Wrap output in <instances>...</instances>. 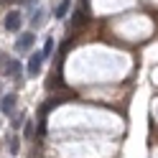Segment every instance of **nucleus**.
I'll use <instances>...</instances> for the list:
<instances>
[{
    "instance_id": "nucleus-7",
    "label": "nucleus",
    "mask_w": 158,
    "mask_h": 158,
    "mask_svg": "<svg viewBox=\"0 0 158 158\" xmlns=\"http://www.w3.org/2000/svg\"><path fill=\"white\" fill-rule=\"evenodd\" d=\"M41 54H44V59L54 54V38H46V44H44V51H41Z\"/></svg>"
},
{
    "instance_id": "nucleus-6",
    "label": "nucleus",
    "mask_w": 158,
    "mask_h": 158,
    "mask_svg": "<svg viewBox=\"0 0 158 158\" xmlns=\"http://www.w3.org/2000/svg\"><path fill=\"white\" fill-rule=\"evenodd\" d=\"M69 8H72V0H61V3L56 5V13H54V15H56V18H64V15L69 13Z\"/></svg>"
},
{
    "instance_id": "nucleus-1",
    "label": "nucleus",
    "mask_w": 158,
    "mask_h": 158,
    "mask_svg": "<svg viewBox=\"0 0 158 158\" xmlns=\"http://www.w3.org/2000/svg\"><path fill=\"white\" fill-rule=\"evenodd\" d=\"M21 23H23V18H21V13H18V10H13V13L5 15V31L15 33L18 28H21Z\"/></svg>"
},
{
    "instance_id": "nucleus-9",
    "label": "nucleus",
    "mask_w": 158,
    "mask_h": 158,
    "mask_svg": "<svg viewBox=\"0 0 158 158\" xmlns=\"http://www.w3.org/2000/svg\"><path fill=\"white\" fill-rule=\"evenodd\" d=\"M41 15H44V10H36V13H33V18H31V23H33V26H41V21H44Z\"/></svg>"
},
{
    "instance_id": "nucleus-8",
    "label": "nucleus",
    "mask_w": 158,
    "mask_h": 158,
    "mask_svg": "<svg viewBox=\"0 0 158 158\" xmlns=\"http://www.w3.org/2000/svg\"><path fill=\"white\" fill-rule=\"evenodd\" d=\"M18 148H21V140H18V135H13V138H10V143H8V151L15 156V153H18Z\"/></svg>"
},
{
    "instance_id": "nucleus-5",
    "label": "nucleus",
    "mask_w": 158,
    "mask_h": 158,
    "mask_svg": "<svg viewBox=\"0 0 158 158\" xmlns=\"http://www.w3.org/2000/svg\"><path fill=\"white\" fill-rule=\"evenodd\" d=\"M13 105H15V97H13V94H5V97H3V105H0V110L10 115V112H13Z\"/></svg>"
},
{
    "instance_id": "nucleus-4",
    "label": "nucleus",
    "mask_w": 158,
    "mask_h": 158,
    "mask_svg": "<svg viewBox=\"0 0 158 158\" xmlns=\"http://www.w3.org/2000/svg\"><path fill=\"white\" fill-rule=\"evenodd\" d=\"M5 74H8V77H13V79H18V77H21V64H18V61H8Z\"/></svg>"
},
{
    "instance_id": "nucleus-2",
    "label": "nucleus",
    "mask_w": 158,
    "mask_h": 158,
    "mask_svg": "<svg viewBox=\"0 0 158 158\" xmlns=\"http://www.w3.org/2000/svg\"><path fill=\"white\" fill-rule=\"evenodd\" d=\"M41 66H44V54L41 51H36V54H31V61H28V74H38L41 72Z\"/></svg>"
},
{
    "instance_id": "nucleus-10",
    "label": "nucleus",
    "mask_w": 158,
    "mask_h": 158,
    "mask_svg": "<svg viewBox=\"0 0 158 158\" xmlns=\"http://www.w3.org/2000/svg\"><path fill=\"white\" fill-rule=\"evenodd\" d=\"M0 3H8V0H0Z\"/></svg>"
},
{
    "instance_id": "nucleus-3",
    "label": "nucleus",
    "mask_w": 158,
    "mask_h": 158,
    "mask_svg": "<svg viewBox=\"0 0 158 158\" xmlns=\"http://www.w3.org/2000/svg\"><path fill=\"white\" fill-rule=\"evenodd\" d=\"M33 41H36L33 33H23L21 38H18V44H15V51H28V48L33 46Z\"/></svg>"
}]
</instances>
